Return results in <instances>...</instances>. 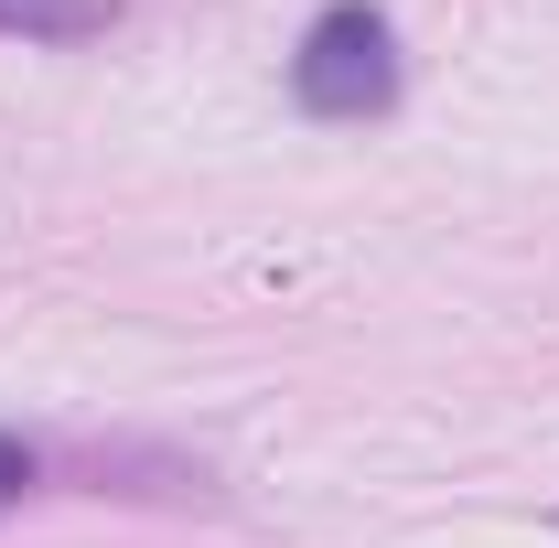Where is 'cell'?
Listing matches in <instances>:
<instances>
[{
    "instance_id": "6da1fadb",
    "label": "cell",
    "mask_w": 559,
    "mask_h": 548,
    "mask_svg": "<svg viewBox=\"0 0 559 548\" xmlns=\"http://www.w3.org/2000/svg\"><path fill=\"white\" fill-rule=\"evenodd\" d=\"M290 86H301V108L312 119H377L388 97H399V55H388V22L345 0V11H323L312 33H301V55H290Z\"/></svg>"
},
{
    "instance_id": "7a4b0ae2",
    "label": "cell",
    "mask_w": 559,
    "mask_h": 548,
    "mask_svg": "<svg viewBox=\"0 0 559 548\" xmlns=\"http://www.w3.org/2000/svg\"><path fill=\"white\" fill-rule=\"evenodd\" d=\"M108 22H119V0H0V33H22V44H86Z\"/></svg>"
},
{
    "instance_id": "3957f363",
    "label": "cell",
    "mask_w": 559,
    "mask_h": 548,
    "mask_svg": "<svg viewBox=\"0 0 559 548\" xmlns=\"http://www.w3.org/2000/svg\"><path fill=\"white\" fill-rule=\"evenodd\" d=\"M22 484H33V452H22V441H0V505H11Z\"/></svg>"
}]
</instances>
